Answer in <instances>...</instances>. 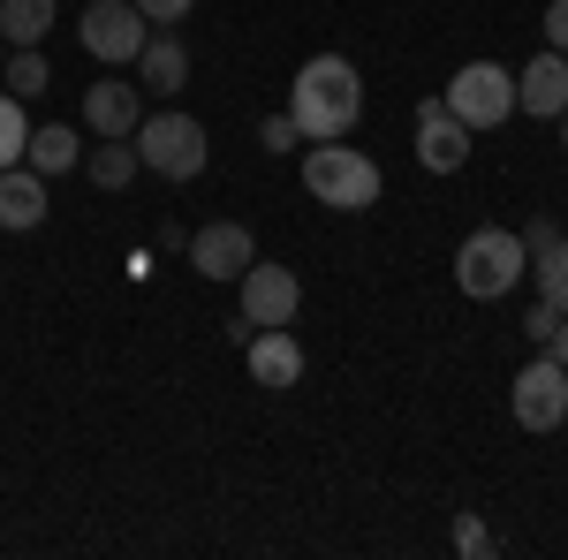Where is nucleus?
Instances as JSON below:
<instances>
[{
  "label": "nucleus",
  "mask_w": 568,
  "mask_h": 560,
  "mask_svg": "<svg viewBox=\"0 0 568 560\" xmlns=\"http://www.w3.org/2000/svg\"><path fill=\"white\" fill-rule=\"evenodd\" d=\"M0 69H8V39H0Z\"/></svg>",
  "instance_id": "30"
},
{
  "label": "nucleus",
  "mask_w": 568,
  "mask_h": 560,
  "mask_svg": "<svg viewBox=\"0 0 568 560\" xmlns=\"http://www.w3.org/2000/svg\"><path fill=\"white\" fill-rule=\"evenodd\" d=\"M77 39H84L91 61H106V69H130L144 39H152V23H144V8L136 0H91L84 16H77Z\"/></svg>",
  "instance_id": "6"
},
{
  "label": "nucleus",
  "mask_w": 568,
  "mask_h": 560,
  "mask_svg": "<svg viewBox=\"0 0 568 560\" xmlns=\"http://www.w3.org/2000/svg\"><path fill=\"white\" fill-rule=\"evenodd\" d=\"M258 144H265V152H296V144H304V130H296L288 114H273V122H258Z\"/></svg>",
  "instance_id": "24"
},
{
  "label": "nucleus",
  "mask_w": 568,
  "mask_h": 560,
  "mask_svg": "<svg viewBox=\"0 0 568 560\" xmlns=\"http://www.w3.org/2000/svg\"><path fill=\"white\" fill-rule=\"evenodd\" d=\"M524 273L538 281V296L554 303V310H568V235H561V243H546V251H538Z\"/></svg>",
  "instance_id": "20"
},
{
  "label": "nucleus",
  "mask_w": 568,
  "mask_h": 560,
  "mask_svg": "<svg viewBox=\"0 0 568 560\" xmlns=\"http://www.w3.org/2000/svg\"><path fill=\"white\" fill-rule=\"evenodd\" d=\"M136 167H144V160H136V144H130V136H99V144L84 152V174L99 182V190H130Z\"/></svg>",
  "instance_id": "17"
},
{
  "label": "nucleus",
  "mask_w": 568,
  "mask_h": 560,
  "mask_svg": "<svg viewBox=\"0 0 568 560\" xmlns=\"http://www.w3.org/2000/svg\"><path fill=\"white\" fill-rule=\"evenodd\" d=\"M0 84H8L16 99H23V106H31V99H39V91L53 84V69H45V53H39V45H16V53H8V69H0Z\"/></svg>",
  "instance_id": "19"
},
{
  "label": "nucleus",
  "mask_w": 568,
  "mask_h": 560,
  "mask_svg": "<svg viewBox=\"0 0 568 560\" xmlns=\"http://www.w3.org/2000/svg\"><path fill=\"white\" fill-rule=\"evenodd\" d=\"M546 45H554V53H568V0H554V8H546Z\"/></svg>",
  "instance_id": "27"
},
{
  "label": "nucleus",
  "mask_w": 568,
  "mask_h": 560,
  "mask_svg": "<svg viewBox=\"0 0 568 560\" xmlns=\"http://www.w3.org/2000/svg\"><path fill=\"white\" fill-rule=\"evenodd\" d=\"M304 190L318 205H334V213H364V205H379V160L364 152V144H311L304 152Z\"/></svg>",
  "instance_id": "2"
},
{
  "label": "nucleus",
  "mask_w": 568,
  "mask_h": 560,
  "mask_svg": "<svg viewBox=\"0 0 568 560\" xmlns=\"http://www.w3.org/2000/svg\"><path fill=\"white\" fill-rule=\"evenodd\" d=\"M243 364H251L258 387H296V379H304V348H296L288 326H258V334L243 342Z\"/></svg>",
  "instance_id": "13"
},
{
  "label": "nucleus",
  "mask_w": 568,
  "mask_h": 560,
  "mask_svg": "<svg viewBox=\"0 0 568 560\" xmlns=\"http://www.w3.org/2000/svg\"><path fill=\"white\" fill-rule=\"evenodd\" d=\"M561 144H568V106H561Z\"/></svg>",
  "instance_id": "29"
},
{
  "label": "nucleus",
  "mask_w": 568,
  "mask_h": 560,
  "mask_svg": "<svg viewBox=\"0 0 568 560\" xmlns=\"http://www.w3.org/2000/svg\"><path fill=\"white\" fill-rule=\"evenodd\" d=\"M136 122H144V84H122V77L84 84V130L91 136H136Z\"/></svg>",
  "instance_id": "11"
},
{
  "label": "nucleus",
  "mask_w": 568,
  "mask_h": 560,
  "mask_svg": "<svg viewBox=\"0 0 568 560\" xmlns=\"http://www.w3.org/2000/svg\"><path fill=\"white\" fill-rule=\"evenodd\" d=\"M546 348H554V356L568 364V310H561V326H554V342H546Z\"/></svg>",
  "instance_id": "28"
},
{
  "label": "nucleus",
  "mask_w": 568,
  "mask_h": 560,
  "mask_svg": "<svg viewBox=\"0 0 568 560\" xmlns=\"http://www.w3.org/2000/svg\"><path fill=\"white\" fill-rule=\"evenodd\" d=\"M516 235H524V251H530V258H538L546 243H561V220H546V213H538L530 227H516Z\"/></svg>",
  "instance_id": "26"
},
{
  "label": "nucleus",
  "mask_w": 568,
  "mask_h": 560,
  "mask_svg": "<svg viewBox=\"0 0 568 560\" xmlns=\"http://www.w3.org/2000/svg\"><path fill=\"white\" fill-rule=\"evenodd\" d=\"M470 160V130L447 114V99H425L417 106V167L425 174H463Z\"/></svg>",
  "instance_id": "10"
},
{
  "label": "nucleus",
  "mask_w": 568,
  "mask_h": 560,
  "mask_svg": "<svg viewBox=\"0 0 568 560\" xmlns=\"http://www.w3.org/2000/svg\"><path fill=\"white\" fill-rule=\"evenodd\" d=\"M561 106H568V53H538L530 69H516V114L561 122Z\"/></svg>",
  "instance_id": "12"
},
{
  "label": "nucleus",
  "mask_w": 568,
  "mask_h": 560,
  "mask_svg": "<svg viewBox=\"0 0 568 560\" xmlns=\"http://www.w3.org/2000/svg\"><path fill=\"white\" fill-rule=\"evenodd\" d=\"M356 114H364V77H356L342 53H318V61L296 69V84H288V122H296L311 144L349 136Z\"/></svg>",
  "instance_id": "1"
},
{
  "label": "nucleus",
  "mask_w": 568,
  "mask_h": 560,
  "mask_svg": "<svg viewBox=\"0 0 568 560\" xmlns=\"http://www.w3.org/2000/svg\"><path fill=\"white\" fill-rule=\"evenodd\" d=\"M39 220H45V174H31L23 160H16V167H0V227L31 235Z\"/></svg>",
  "instance_id": "15"
},
{
  "label": "nucleus",
  "mask_w": 568,
  "mask_h": 560,
  "mask_svg": "<svg viewBox=\"0 0 568 560\" xmlns=\"http://www.w3.org/2000/svg\"><path fill=\"white\" fill-rule=\"evenodd\" d=\"M251 258H258V235H251L243 220H205V227L190 235V265H197L205 281H243Z\"/></svg>",
  "instance_id": "9"
},
{
  "label": "nucleus",
  "mask_w": 568,
  "mask_h": 560,
  "mask_svg": "<svg viewBox=\"0 0 568 560\" xmlns=\"http://www.w3.org/2000/svg\"><path fill=\"white\" fill-rule=\"evenodd\" d=\"M524 235L516 227H478V235H463V251H455V288L470 303H500L516 281H524Z\"/></svg>",
  "instance_id": "3"
},
{
  "label": "nucleus",
  "mask_w": 568,
  "mask_h": 560,
  "mask_svg": "<svg viewBox=\"0 0 568 560\" xmlns=\"http://www.w3.org/2000/svg\"><path fill=\"white\" fill-rule=\"evenodd\" d=\"M45 31H53V0H0V39H8V53L16 45H45Z\"/></svg>",
  "instance_id": "18"
},
{
  "label": "nucleus",
  "mask_w": 568,
  "mask_h": 560,
  "mask_svg": "<svg viewBox=\"0 0 568 560\" xmlns=\"http://www.w3.org/2000/svg\"><path fill=\"white\" fill-rule=\"evenodd\" d=\"M554 326H561V310H554V303L538 296V303L524 310V342H530V348H546V342H554Z\"/></svg>",
  "instance_id": "22"
},
{
  "label": "nucleus",
  "mask_w": 568,
  "mask_h": 560,
  "mask_svg": "<svg viewBox=\"0 0 568 560\" xmlns=\"http://www.w3.org/2000/svg\"><path fill=\"white\" fill-rule=\"evenodd\" d=\"M23 144H31L23 99H16V91H0V167H16V160H23Z\"/></svg>",
  "instance_id": "21"
},
{
  "label": "nucleus",
  "mask_w": 568,
  "mask_h": 560,
  "mask_svg": "<svg viewBox=\"0 0 568 560\" xmlns=\"http://www.w3.org/2000/svg\"><path fill=\"white\" fill-rule=\"evenodd\" d=\"M296 310H304V281L288 273V265H243V318L235 326H296Z\"/></svg>",
  "instance_id": "8"
},
{
  "label": "nucleus",
  "mask_w": 568,
  "mask_h": 560,
  "mask_svg": "<svg viewBox=\"0 0 568 560\" xmlns=\"http://www.w3.org/2000/svg\"><path fill=\"white\" fill-rule=\"evenodd\" d=\"M130 144H136V160L160 174V182H197L205 160H213V136H205L197 114H144Z\"/></svg>",
  "instance_id": "4"
},
{
  "label": "nucleus",
  "mask_w": 568,
  "mask_h": 560,
  "mask_svg": "<svg viewBox=\"0 0 568 560\" xmlns=\"http://www.w3.org/2000/svg\"><path fill=\"white\" fill-rule=\"evenodd\" d=\"M23 167L31 174H69V167H84V136L77 130H61V122H45V130H31V144H23Z\"/></svg>",
  "instance_id": "16"
},
{
  "label": "nucleus",
  "mask_w": 568,
  "mask_h": 560,
  "mask_svg": "<svg viewBox=\"0 0 568 560\" xmlns=\"http://www.w3.org/2000/svg\"><path fill=\"white\" fill-rule=\"evenodd\" d=\"M455 553H463V560H478V553H493V530H485L478 516H455Z\"/></svg>",
  "instance_id": "23"
},
{
  "label": "nucleus",
  "mask_w": 568,
  "mask_h": 560,
  "mask_svg": "<svg viewBox=\"0 0 568 560\" xmlns=\"http://www.w3.org/2000/svg\"><path fill=\"white\" fill-rule=\"evenodd\" d=\"M136 8H144V23H152V31H175V23L190 16V8H197V0H136Z\"/></svg>",
  "instance_id": "25"
},
{
  "label": "nucleus",
  "mask_w": 568,
  "mask_h": 560,
  "mask_svg": "<svg viewBox=\"0 0 568 560\" xmlns=\"http://www.w3.org/2000/svg\"><path fill=\"white\" fill-rule=\"evenodd\" d=\"M130 69H136V84H144V91H182V84H190V45H182V31H152Z\"/></svg>",
  "instance_id": "14"
},
{
  "label": "nucleus",
  "mask_w": 568,
  "mask_h": 560,
  "mask_svg": "<svg viewBox=\"0 0 568 560\" xmlns=\"http://www.w3.org/2000/svg\"><path fill=\"white\" fill-rule=\"evenodd\" d=\"M508 401H516V425L524 431H561L568 425V364L554 348H538L524 371H516Z\"/></svg>",
  "instance_id": "7"
},
{
  "label": "nucleus",
  "mask_w": 568,
  "mask_h": 560,
  "mask_svg": "<svg viewBox=\"0 0 568 560\" xmlns=\"http://www.w3.org/2000/svg\"><path fill=\"white\" fill-rule=\"evenodd\" d=\"M447 114L463 122V130H500L508 114H516V69H500V61H463L455 77H447Z\"/></svg>",
  "instance_id": "5"
}]
</instances>
